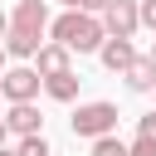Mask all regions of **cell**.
Here are the masks:
<instances>
[{
    "mask_svg": "<svg viewBox=\"0 0 156 156\" xmlns=\"http://www.w3.org/2000/svg\"><path fill=\"white\" fill-rule=\"evenodd\" d=\"M151 93H156V88H151Z\"/></svg>",
    "mask_w": 156,
    "mask_h": 156,
    "instance_id": "cell-24",
    "label": "cell"
},
{
    "mask_svg": "<svg viewBox=\"0 0 156 156\" xmlns=\"http://www.w3.org/2000/svg\"><path fill=\"white\" fill-rule=\"evenodd\" d=\"M0 156H20V151H10V146H0Z\"/></svg>",
    "mask_w": 156,
    "mask_h": 156,
    "instance_id": "cell-20",
    "label": "cell"
},
{
    "mask_svg": "<svg viewBox=\"0 0 156 156\" xmlns=\"http://www.w3.org/2000/svg\"><path fill=\"white\" fill-rule=\"evenodd\" d=\"M93 156H127V146H122L117 136H98V141H93Z\"/></svg>",
    "mask_w": 156,
    "mask_h": 156,
    "instance_id": "cell-12",
    "label": "cell"
},
{
    "mask_svg": "<svg viewBox=\"0 0 156 156\" xmlns=\"http://www.w3.org/2000/svg\"><path fill=\"white\" fill-rule=\"evenodd\" d=\"M136 136H151V141H156V112H146V117L136 122Z\"/></svg>",
    "mask_w": 156,
    "mask_h": 156,
    "instance_id": "cell-15",
    "label": "cell"
},
{
    "mask_svg": "<svg viewBox=\"0 0 156 156\" xmlns=\"http://www.w3.org/2000/svg\"><path fill=\"white\" fill-rule=\"evenodd\" d=\"M44 5H49V0H44Z\"/></svg>",
    "mask_w": 156,
    "mask_h": 156,
    "instance_id": "cell-23",
    "label": "cell"
},
{
    "mask_svg": "<svg viewBox=\"0 0 156 156\" xmlns=\"http://www.w3.org/2000/svg\"><path fill=\"white\" fill-rule=\"evenodd\" d=\"M49 29H54V44H63L68 54H98V49L107 44V29H102V20H98V15H83V10H68V15H58Z\"/></svg>",
    "mask_w": 156,
    "mask_h": 156,
    "instance_id": "cell-1",
    "label": "cell"
},
{
    "mask_svg": "<svg viewBox=\"0 0 156 156\" xmlns=\"http://www.w3.org/2000/svg\"><path fill=\"white\" fill-rule=\"evenodd\" d=\"M34 73H39V78H58V73H68V49H63V44H39V54H34Z\"/></svg>",
    "mask_w": 156,
    "mask_h": 156,
    "instance_id": "cell-7",
    "label": "cell"
},
{
    "mask_svg": "<svg viewBox=\"0 0 156 156\" xmlns=\"http://www.w3.org/2000/svg\"><path fill=\"white\" fill-rule=\"evenodd\" d=\"M39 122H44V117H39L34 102H15V107L5 112V132H15L20 141H24V136H39Z\"/></svg>",
    "mask_w": 156,
    "mask_h": 156,
    "instance_id": "cell-6",
    "label": "cell"
},
{
    "mask_svg": "<svg viewBox=\"0 0 156 156\" xmlns=\"http://www.w3.org/2000/svg\"><path fill=\"white\" fill-rule=\"evenodd\" d=\"M112 127H117V107L112 102H83L73 112V136L98 141V136H112Z\"/></svg>",
    "mask_w": 156,
    "mask_h": 156,
    "instance_id": "cell-2",
    "label": "cell"
},
{
    "mask_svg": "<svg viewBox=\"0 0 156 156\" xmlns=\"http://www.w3.org/2000/svg\"><path fill=\"white\" fill-rule=\"evenodd\" d=\"M15 151H20V156H49V141H44V132H39V136H24Z\"/></svg>",
    "mask_w": 156,
    "mask_h": 156,
    "instance_id": "cell-11",
    "label": "cell"
},
{
    "mask_svg": "<svg viewBox=\"0 0 156 156\" xmlns=\"http://www.w3.org/2000/svg\"><path fill=\"white\" fill-rule=\"evenodd\" d=\"M107 5H112V0H83V15H102Z\"/></svg>",
    "mask_w": 156,
    "mask_h": 156,
    "instance_id": "cell-16",
    "label": "cell"
},
{
    "mask_svg": "<svg viewBox=\"0 0 156 156\" xmlns=\"http://www.w3.org/2000/svg\"><path fill=\"white\" fill-rule=\"evenodd\" d=\"M63 5H68V10H83V0H63Z\"/></svg>",
    "mask_w": 156,
    "mask_h": 156,
    "instance_id": "cell-18",
    "label": "cell"
},
{
    "mask_svg": "<svg viewBox=\"0 0 156 156\" xmlns=\"http://www.w3.org/2000/svg\"><path fill=\"white\" fill-rule=\"evenodd\" d=\"M5 136H10V132H5V117H0V146H5Z\"/></svg>",
    "mask_w": 156,
    "mask_h": 156,
    "instance_id": "cell-19",
    "label": "cell"
},
{
    "mask_svg": "<svg viewBox=\"0 0 156 156\" xmlns=\"http://www.w3.org/2000/svg\"><path fill=\"white\" fill-rule=\"evenodd\" d=\"M151 63H156V44H151Z\"/></svg>",
    "mask_w": 156,
    "mask_h": 156,
    "instance_id": "cell-22",
    "label": "cell"
},
{
    "mask_svg": "<svg viewBox=\"0 0 156 156\" xmlns=\"http://www.w3.org/2000/svg\"><path fill=\"white\" fill-rule=\"evenodd\" d=\"M98 54H102V63H107L112 73H127V68H132V58H136L132 39H107V44H102Z\"/></svg>",
    "mask_w": 156,
    "mask_h": 156,
    "instance_id": "cell-8",
    "label": "cell"
},
{
    "mask_svg": "<svg viewBox=\"0 0 156 156\" xmlns=\"http://www.w3.org/2000/svg\"><path fill=\"white\" fill-rule=\"evenodd\" d=\"M0 68H5V44H0Z\"/></svg>",
    "mask_w": 156,
    "mask_h": 156,
    "instance_id": "cell-21",
    "label": "cell"
},
{
    "mask_svg": "<svg viewBox=\"0 0 156 156\" xmlns=\"http://www.w3.org/2000/svg\"><path fill=\"white\" fill-rule=\"evenodd\" d=\"M127 156H156V141H151V136H136V141L127 146Z\"/></svg>",
    "mask_w": 156,
    "mask_h": 156,
    "instance_id": "cell-13",
    "label": "cell"
},
{
    "mask_svg": "<svg viewBox=\"0 0 156 156\" xmlns=\"http://www.w3.org/2000/svg\"><path fill=\"white\" fill-rule=\"evenodd\" d=\"M39 88H44V78H39L34 68H5V73H0V98H5L10 107H15V102H34Z\"/></svg>",
    "mask_w": 156,
    "mask_h": 156,
    "instance_id": "cell-3",
    "label": "cell"
},
{
    "mask_svg": "<svg viewBox=\"0 0 156 156\" xmlns=\"http://www.w3.org/2000/svg\"><path fill=\"white\" fill-rule=\"evenodd\" d=\"M136 15H141L146 29H156V0H136Z\"/></svg>",
    "mask_w": 156,
    "mask_h": 156,
    "instance_id": "cell-14",
    "label": "cell"
},
{
    "mask_svg": "<svg viewBox=\"0 0 156 156\" xmlns=\"http://www.w3.org/2000/svg\"><path fill=\"white\" fill-rule=\"evenodd\" d=\"M5 34H10V20H5V15H0V39H5Z\"/></svg>",
    "mask_w": 156,
    "mask_h": 156,
    "instance_id": "cell-17",
    "label": "cell"
},
{
    "mask_svg": "<svg viewBox=\"0 0 156 156\" xmlns=\"http://www.w3.org/2000/svg\"><path fill=\"white\" fill-rule=\"evenodd\" d=\"M44 24H49V5H44V0H20L15 15H10V29H15V34H29V39H39Z\"/></svg>",
    "mask_w": 156,
    "mask_h": 156,
    "instance_id": "cell-5",
    "label": "cell"
},
{
    "mask_svg": "<svg viewBox=\"0 0 156 156\" xmlns=\"http://www.w3.org/2000/svg\"><path fill=\"white\" fill-rule=\"evenodd\" d=\"M102 29H107V39H132V34L141 29L136 0H112V5L102 10Z\"/></svg>",
    "mask_w": 156,
    "mask_h": 156,
    "instance_id": "cell-4",
    "label": "cell"
},
{
    "mask_svg": "<svg viewBox=\"0 0 156 156\" xmlns=\"http://www.w3.org/2000/svg\"><path fill=\"white\" fill-rule=\"evenodd\" d=\"M44 93H49L54 102H73V98H78V73L68 68V73H58V78H44Z\"/></svg>",
    "mask_w": 156,
    "mask_h": 156,
    "instance_id": "cell-10",
    "label": "cell"
},
{
    "mask_svg": "<svg viewBox=\"0 0 156 156\" xmlns=\"http://www.w3.org/2000/svg\"><path fill=\"white\" fill-rule=\"evenodd\" d=\"M122 78H127V88H132V93H151V88H156V63H151V54H146V58L136 54V58H132V68H127Z\"/></svg>",
    "mask_w": 156,
    "mask_h": 156,
    "instance_id": "cell-9",
    "label": "cell"
}]
</instances>
